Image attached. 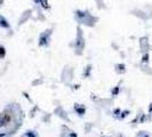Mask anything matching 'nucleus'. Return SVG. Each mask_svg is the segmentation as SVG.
I'll use <instances>...</instances> for the list:
<instances>
[{
    "instance_id": "nucleus-2",
    "label": "nucleus",
    "mask_w": 152,
    "mask_h": 137,
    "mask_svg": "<svg viewBox=\"0 0 152 137\" xmlns=\"http://www.w3.org/2000/svg\"><path fill=\"white\" fill-rule=\"evenodd\" d=\"M0 1H1V0H0Z\"/></svg>"
},
{
    "instance_id": "nucleus-1",
    "label": "nucleus",
    "mask_w": 152,
    "mask_h": 137,
    "mask_svg": "<svg viewBox=\"0 0 152 137\" xmlns=\"http://www.w3.org/2000/svg\"><path fill=\"white\" fill-rule=\"evenodd\" d=\"M4 125H5V121H2V120H0V127H1V126H4Z\"/></svg>"
}]
</instances>
